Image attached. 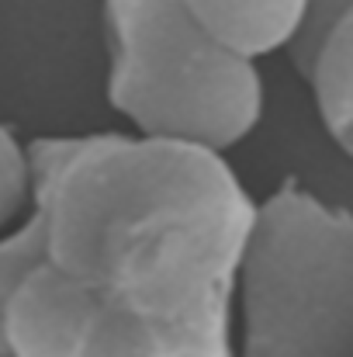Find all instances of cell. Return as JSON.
<instances>
[{"instance_id":"cell-1","label":"cell","mask_w":353,"mask_h":357,"mask_svg":"<svg viewBox=\"0 0 353 357\" xmlns=\"http://www.w3.org/2000/svg\"><path fill=\"white\" fill-rule=\"evenodd\" d=\"M28 149L42 257L7 302V351L235 357V278L256 202L222 153L121 132Z\"/></svg>"},{"instance_id":"cell-4","label":"cell","mask_w":353,"mask_h":357,"mask_svg":"<svg viewBox=\"0 0 353 357\" xmlns=\"http://www.w3.org/2000/svg\"><path fill=\"white\" fill-rule=\"evenodd\" d=\"M308 0H184L191 17L242 59L288 49L301 28Z\"/></svg>"},{"instance_id":"cell-3","label":"cell","mask_w":353,"mask_h":357,"mask_svg":"<svg viewBox=\"0 0 353 357\" xmlns=\"http://www.w3.org/2000/svg\"><path fill=\"white\" fill-rule=\"evenodd\" d=\"M235 295V357H353V212L281 184L256 205Z\"/></svg>"},{"instance_id":"cell-2","label":"cell","mask_w":353,"mask_h":357,"mask_svg":"<svg viewBox=\"0 0 353 357\" xmlns=\"http://www.w3.org/2000/svg\"><path fill=\"white\" fill-rule=\"evenodd\" d=\"M108 101L139 135L226 153L263 115L253 59L215 42L184 0H104Z\"/></svg>"},{"instance_id":"cell-6","label":"cell","mask_w":353,"mask_h":357,"mask_svg":"<svg viewBox=\"0 0 353 357\" xmlns=\"http://www.w3.org/2000/svg\"><path fill=\"white\" fill-rule=\"evenodd\" d=\"M38 257H42V219L31 208V215L14 233H3L0 236V354L7 351V337H3L7 302L17 291V284L24 281V274L35 267Z\"/></svg>"},{"instance_id":"cell-5","label":"cell","mask_w":353,"mask_h":357,"mask_svg":"<svg viewBox=\"0 0 353 357\" xmlns=\"http://www.w3.org/2000/svg\"><path fill=\"white\" fill-rule=\"evenodd\" d=\"M305 80L312 84L315 108L329 139L353 160V7L322 38L305 70Z\"/></svg>"},{"instance_id":"cell-7","label":"cell","mask_w":353,"mask_h":357,"mask_svg":"<svg viewBox=\"0 0 353 357\" xmlns=\"http://www.w3.org/2000/svg\"><path fill=\"white\" fill-rule=\"evenodd\" d=\"M31 149L21 146V139L7 125H0V236L10 226V219L24 208V202H31Z\"/></svg>"},{"instance_id":"cell-9","label":"cell","mask_w":353,"mask_h":357,"mask_svg":"<svg viewBox=\"0 0 353 357\" xmlns=\"http://www.w3.org/2000/svg\"><path fill=\"white\" fill-rule=\"evenodd\" d=\"M0 357H17V354H10V351H3V354H0Z\"/></svg>"},{"instance_id":"cell-8","label":"cell","mask_w":353,"mask_h":357,"mask_svg":"<svg viewBox=\"0 0 353 357\" xmlns=\"http://www.w3.org/2000/svg\"><path fill=\"white\" fill-rule=\"evenodd\" d=\"M353 7V0H308L305 3V17H301V28L295 35V42L288 45V56L295 63V70L305 77L312 56L319 52L322 38L336 28V21Z\"/></svg>"}]
</instances>
